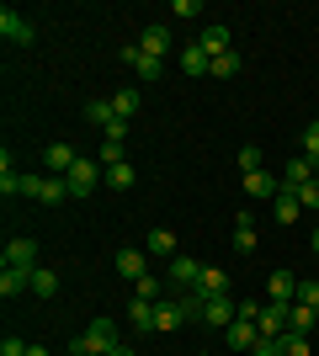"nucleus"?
<instances>
[{"instance_id":"393cba45","label":"nucleus","mask_w":319,"mask_h":356,"mask_svg":"<svg viewBox=\"0 0 319 356\" xmlns=\"http://www.w3.org/2000/svg\"><path fill=\"white\" fill-rule=\"evenodd\" d=\"M181 70H186V74H208V70H213V59L202 54V43H186V48H181Z\"/></svg>"},{"instance_id":"2eb2a0df","label":"nucleus","mask_w":319,"mask_h":356,"mask_svg":"<svg viewBox=\"0 0 319 356\" xmlns=\"http://www.w3.org/2000/svg\"><path fill=\"white\" fill-rule=\"evenodd\" d=\"M298 213H304L298 192H293V186H282V192L272 197V218H277V223H298Z\"/></svg>"},{"instance_id":"a18cd8bd","label":"nucleus","mask_w":319,"mask_h":356,"mask_svg":"<svg viewBox=\"0 0 319 356\" xmlns=\"http://www.w3.org/2000/svg\"><path fill=\"white\" fill-rule=\"evenodd\" d=\"M197 356H213V351H197Z\"/></svg>"},{"instance_id":"a19ab883","label":"nucleus","mask_w":319,"mask_h":356,"mask_svg":"<svg viewBox=\"0 0 319 356\" xmlns=\"http://www.w3.org/2000/svg\"><path fill=\"white\" fill-rule=\"evenodd\" d=\"M250 356H282V341H261V346H256Z\"/></svg>"},{"instance_id":"c85d7f7f","label":"nucleus","mask_w":319,"mask_h":356,"mask_svg":"<svg viewBox=\"0 0 319 356\" xmlns=\"http://www.w3.org/2000/svg\"><path fill=\"white\" fill-rule=\"evenodd\" d=\"M85 122H91V128H112V122H117L112 102H91V106H85Z\"/></svg>"},{"instance_id":"37998d69","label":"nucleus","mask_w":319,"mask_h":356,"mask_svg":"<svg viewBox=\"0 0 319 356\" xmlns=\"http://www.w3.org/2000/svg\"><path fill=\"white\" fill-rule=\"evenodd\" d=\"M27 356H54V351H48V346H27Z\"/></svg>"},{"instance_id":"0eeeda50","label":"nucleus","mask_w":319,"mask_h":356,"mask_svg":"<svg viewBox=\"0 0 319 356\" xmlns=\"http://www.w3.org/2000/svg\"><path fill=\"white\" fill-rule=\"evenodd\" d=\"M112 266H117L128 282H138V277H149V250H138V245H122V250L112 255Z\"/></svg>"},{"instance_id":"aec40b11","label":"nucleus","mask_w":319,"mask_h":356,"mask_svg":"<svg viewBox=\"0 0 319 356\" xmlns=\"http://www.w3.org/2000/svg\"><path fill=\"white\" fill-rule=\"evenodd\" d=\"M309 181H314V160H309V154L288 160V170H282V186H293V192H298V186H309Z\"/></svg>"},{"instance_id":"dca6fc26","label":"nucleus","mask_w":319,"mask_h":356,"mask_svg":"<svg viewBox=\"0 0 319 356\" xmlns=\"http://www.w3.org/2000/svg\"><path fill=\"white\" fill-rule=\"evenodd\" d=\"M122 64H133V70H138V80H160V70H165V64H160V59H149V54H144V48H122Z\"/></svg>"},{"instance_id":"a878e982","label":"nucleus","mask_w":319,"mask_h":356,"mask_svg":"<svg viewBox=\"0 0 319 356\" xmlns=\"http://www.w3.org/2000/svg\"><path fill=\"white\" fill-rule=\"evenodd\" d=\"M112 112H117L122 122H133V118H138V90H133V86H122L117 96H112Z\"/></svg>"},{"instance_id":"ea45409f","label":"nucleus","mask_w":319,"mask_h":356,"mask_svg":"<svg viewBox=\"0 0 319 356\" xmlns=\"http://www.w3.org/2000/svg\"><path fill=\"white\" fill-rule=\"evenodd\" d=\"M0 356H27V341H16V335H6V341H0Z\"/></svg>"},{"instance_id":"423d86ee","label":"nucleus","mask_w":319,"mask_h":356,"mask_svg":"<svg viewBox=\"0 0 319 356\" xmlns=\"http://www.w3.org/2000/svg\"><path fill=\"white\" fill-rule=\"evenodd\" d=\"M288 309H293V303H266V309L256 314L261 341H282V335H288Z\"/></svg>"},{"instance_id":"6e6552de","label":"nucleus","mask_w":319,"mask_h":356,"mask_svg":"<svg viewBox=\"0 0 319 356\" xmlns=\"http://www.w3.org/2000/svg\"><path fill=\"white\" fill-rule=\"evenodd\" d=\"M234 319H240V303H234V298H208V303H202V325H213V330H229L234 325Z\"/></svg>"},{"instance_id":"f257e3e1","label":"nucleus","mask_w":319,"mask_h":356,"mask_svg":"<svg viewBox=\"0 0 319 356\" xmlns=\"http://www.w3.org/2000/svg\"><path fill=\"white\" fill-rule=\"evenodd\" d=\"M112 346H122V341H117V325H112V319H96L85 335H75V341H69V356H106Z\"/></svg>"},{"instance_id":"c03bdc74","label":"nucleus","mask_w":319,"mask_h":356,"mask_svg":"<svg viewBox=\"0 0 319 356\" xmlns=\"http://www.w3.org/2000/svg\"><path fill=\"white\" fill-rule=\"evenodd\" d=\"M309 245H314V255H319V229H314V234H309Z\"/></svg>"},{"instance_id":"cd10ccee","label":"nucleus","mask_w":319,"mask_h":356,"mask_svg":"<svg viewBox=\"0 0 319 356\" xmlns=\"http://www.w3.org/2000/svg\"><path fill=\"white\" fill-rule=\"evenodd\" d=\"M314 319H319V314L304 309V303H293V309H288V330H293V335H309V330H314Z\"/></svg>"},{"instance_id":"9d476101","label":"nucleus","mask_w":319,"mask_h":356,"mask_svg":"<svg viewBox=\"0 0 319 356\" xmlns=\"http://www.w3.org/2000/svg\"><path fill=\"white\" fill-rule=\"evenodd\" d=\"M224 341H229V351H256V346H261L256 319H234V325L224 330Z\"/></svg>"},{"instance_id":"2f4dec72","label":"nucleus","mask_w":319,"mask_h":356,"mask_svg":"<svg viewBox=\"0 0 319 356\" xmlns=\"http://www.w3.org/2000/svg\"><path fill=\"white\" fill-rule=\"evenodd\" d=\"M133 181H138V170H133V165H128V160L106 170V186H117V192H122V186H133Z\"/></svg>"},{"instance_id":"72a5a7b5","label":"nucleus","mask_w":319,"mask_h":356,"mask_svg":"<svg viewBox=\"0 0 319 356\" xmlns=\"http://www.w3.org/2000/svg\"><path fill=\"white\" fill-rule=\"evenodd\" d=\"M282 356H309V335H282Z\"/></svg>"},{"instance_id":"f8f14e48","label":"nucleus","mask_w":319,"mask_h":356,"mask_svg":"<svg viewBox=\"0 0 319 356\" xmlns=\"http://www.w3.org/2000/svg\"><path fill=\"white\" fill-rule=\"evenodd\" d=\"M192 293H197L202 303H208V298H224L229 293V271L224 266H202V282L192 287Z\"/></svg>"},{"instance_id":"473e14b6","label":"nucleus","mask_w":319,"mask_h":356,"mask_svg":"<svg viewBox=\"0 0 319 356\" xmlns=\"http://www.w3.org/2000/svg\"><path fill=\"white\" fill-rule=\"evenodd\" d=\"M293 303H304V309L319 314V282H314V277H309V282H298V298H293Z\"/></svg>"},{"instance_id":"412c9836","label":"nucleus","mask_w":319,"mask_h":356,"mask_svg":"<svg viewBox=\"0 0 319 356\" xmlns=\"http://www.w3.org/2000/svg\"><path fill=\"white\" fill-rule=\"evenodd\" d=\"M266 293H272V303H293V298H298V277H293V271H272Z\"/></svg>"},{"instance_id":"4c0bfd02","label":"nucleus","mask_w":319,"mask_h":356,"mask_svg":"<svg viewBox=\"0 0 319 356\" xmlns=\"http://www.w3.org/2000/svg\"><path fill=\"white\" fill-rule=\"evenodd\" d=\"M170 11L181 16V22H192V16H202V0H176V6H170Z\"/></svg>"},{"instance_id":"ddd939ff","label":"nucleus","mask_w":319,"mask_h":356,"mask_svg":"<svg viewBox=\"0 0 319 356\" xmlns=\"http://www.w3.org/2000/svg\"><path fill=\"white\" fill-rule=\"evenodd\" d=\"M277 192H282V181H272L266 170H250V176H245V197H250V202H272Z\"/></svg>"},{"instance_id":"f704fd0d","label":"nucleus","mask_w":319,"mask_h":356,"mask_svg":"<svg viewBox=\"0 0 319 356\" xmlns=\"http://www.w3.org/2000/svg\"><path fill=\"white\" fill-rule=\"evenodd\" d=\"M240 170H245V176H250V170H261V149H256V144L240 149Z\"/></svg>"},{"instance_id":"a211bd4d","label":"nucleus","mask_w":319,"mask_h":356,"mask_svg":"<svg viewBox=\"0 0 319 356\" xmlns=\"http://www.w3.org/2000/svg\"><path fill=\"white\" fill-rule=\"evenodd\" d=\"M144 250L154 255V261H176V234H170V229H149V239H144Z\"/></svg>"},{"instance_id":"39448f33","label":"nucleus","mask_w":319,"mask_h":356,"mask_svg":"<svg viewBox=\"0 0 319 356\" xmlns=\"http://www.w3.org/2000/svg\"><path fill=\"white\" fill-rule=\"evenodd\" d=\"M165 282L176 287V293H192V287L202 282V261H192V255H176L165 266Z\"/></svg>"},{"instance_id":"7ed1b4c3","label":"nucleus","mask_w":319,"mask_h":356,"mask_svg":"<svg viewBox=\"0 0 319 356\" xmlns=\"http://www.w3.org/2000/svg\"><path fill=\"white\" fill-rule=\"evenodd\" d=\"M101 176H106L101 160H75V165H69V176H64V181H69V197H91L96 186H101Z\"/></svg>"},{"instance_id":"4be33fe9","label":"nucleus","mask_w":319,"mask_h":356,"mask_svg":"<svg viewBox=\"0 0 319 356\" xmlns=\"http://www.w3.org/2000/svg\"><path fill=\"white\" fill-rule=\"evenodd\" d=\"M43 160H48V170H54V176H69V165H75L80 154H75L69 144H48V149H43Z\"/></svg>"},{"instance_id":"c756f323","label":"nucleus","mask_w":319,"mask_h":356,"mask_svg":"<svg viewBox=\"0 0 319 356\" xmlns=\"http://www.w3.org/2000/svg\"><path fill=\"white\" fill-rule=\"evenodd\" d=\"M138 293L133 298H144V303H160V298H165V282H160V277H154V271H149V277H138Z\"/></svg>"},{"instance_id":"f3484780","label":"nucleus","mask_w":319,"mask_h":356,"mask_svg":"<svg viewBox=\"0 0 319 356\" xmlns=\"http://www.w3.org/2000/svg\"><path fill=\"white\" fill-rule=\"evenodd\" d=\"M197 43H202V54H208V59H224V54H229V27H224V22H213V27H202Z\"/></svg>"},{"instance_id":"f03ea898","label":"nucleus","mask_w":319,"mask_h":356,"mask_svg":"<svg viewBox=\"0 0 319 356\" xmlns=\"http://www.w3.org/2000/svg\"><path fill=\"white\" fill-rule=\"evenodd\" d=\"M22 192L38 197L43 208H59L64 197H69V181H64V176H22Z\"/></svg>"},{"instance_id":"7c9ffc66","label":"nucleus","mask_w":319,"mask_h":356,"mask_svg":"<svg viewBox=\"0 0 319 356\" xmlns=\"http://www.w3.org/2000/svg\"><path fill=\"white\" fill-rule=\"evenodd\" d=\"M213 80H234V74H240V54H234V48H229V54H224V59H213Z\"/></svg>"},{"instance_id":"9b49d317","label":"nucleus","mask_w":319,"mask_h":356,"mask_svg":"<svg viewBox=\"0 0 319 356\" xmlns=\"http://www.w3.org/2000/svg\"><path fill=\"white\" fill-rule=\"evenodd\" d=\"M138 48H144L149 59H165V54H170V27H165V22H149V27L138 32Z\"/></svg>"},{"instance_id":"1a4fd4ad","label":"nucleus","mask_w":319,"mask_h":356,"mask_svg":"<svg viewBox=\"0 0 319 356\" xmlns=\"http://www.w3.org/2000/svg\"><path fill=\"white\" fill-rule=\"evenodd\" d=\"M0 266H16V271H38V239H11Z\"/></svg>"},{"instance_id":"5701e85b","label":"nucleus","mask_w":319,"mask_h":356,"mask_svg":"<svg viewBox=\"0 0 319 356\" xmlns=\"http://www.w3.org/2000/svg\"><path fill=\"white\" fill-rule=\"evenodd\" d=\"M234 250H240V255L256 250V218H250V213H240V218H234Z\"/></svg>"},{"instance_id":"b1692460","label":"nucleus","mask_w":319,"mask_h":356,"mask_svg":"<svg viewBox=\"0 0 319 356\" xmlns=\"http://www.w3.org/2000/svg\"><path fill=\"white\" fill-rule=\"evenodd\" d=\"M128 325H133L138 335H149V330H154V303H144V298H133V303H128Z\"/></svg>"},{"instance_id":"bb28decb","label":"nucleus","mask_w":319,"mask_h":356,"mask_svg":"<svg viewBox=\"0 0 319 356\" xmlns=\"http://www.w3.org/2000/svg\"><path fill=\"white\" fill-rule=\"evenodd\" d=\"M54 293H59V271L38 266V271H32V298H54Z\"/></svg>"},{"instance_id":"6ab92c4d","label":"nucleus","mask_w":319,"mask_h":356,"mask_svg":"<svg viewBox=\"0 0 319 356\" xmlns=\"http://www.w3.org/2000/svg\"><path fill=\"white\" fill-rule=\"evenodd\" d=\"M22 293H32V271H16V266H6V271H0V298L11 303V298H22Z\"/></svg>"},{"instance_id":"20e7f679","label":"nucleus","mask_w":319,"mask_h":356,"mask_svg":"<svg viewBox=\"0 0 319 356\" xmlns=\"http://www.w3.org/2000/svg\"><path fill=\"white\" fill-rule=\"evenodd\" d=\"M0 38H6V43H16V48H27V43H38V27H32L22 11H11V6H6V11H0Z\"/></svg>"},{"instance_id":"c9c22d12","label":"nucleus","mask_w":319,"mask_h":356,"mask_svg":"<svg viewBox=\"0 0 319 356\" xmlns=\"http://www.w3.org/2000/svg\"><path fill=\"white\" fill-rule=\"evenodd\" d=\"M298 202H304L309 213H319V181H309V186H298Z\"/></svg>"},{"instance_id":"58836bf2","label":"nucleus","mask_w":319,"mask_h":356,"mask_svg":"<svg viewBox=\"0 0 319 356\" xmlns=\"http://www.w3.org/2000/svg\"><path fill=\"white\" fill-rule=\"evenodd\" d=\"M101 134H106V144H128V122H112V128H101Z\"/></svg>"},{"instance_id":"4468645a","label":"nucleus","mask_w":319,"mask_h":356,"mask_svg":"<svg viewBox=\"0 0 319 356\" xmlns=\"http://www.w3.org/2000/svg\"><path fill=\"white\" fill-rule=\"evenodd\" d=\"M181 325H186L181 298H160V303H154V330H181Z\"/></svg>"},{"instance_id":"79ce46f5","label":"nucleus","mask_w":319,"mask_h":356,"mask_svg":"<svg viewBox=\"0 0 319 356\" xmlns=\"http://www.w3.org/2000/svg\"><path fill=\"white\" fill-rule=\"evenodd\" d=\"M106 356H138V351H133V346H112Z\"/></svg>"},{"instance_id":"e433bc0d","label":"nucleus","mask_w":319,"mask_h":356,"mask_svg":"<svg viewBox=\"0 0 319 356\" xmlns=\"http://www.w3.org/2000/svg\"><path fill=\"white\" fill-rule=\"evenodd\" d=\"M304 149H309V160H319V118L304 128Z\"/></svg>"}]
</instances>
